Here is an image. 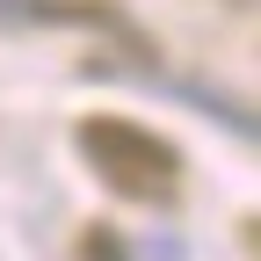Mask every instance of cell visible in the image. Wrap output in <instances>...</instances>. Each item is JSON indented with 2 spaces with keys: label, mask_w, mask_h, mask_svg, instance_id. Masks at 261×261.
Returning <instances> with one entry per match:
<instances>
[{
  "label": "cell",
  "mask_w": 261,
  "mask_h": 261,
  "mask_svg": "<svg viewBox=\"0 0 261 261\" xmlns=\"http://www.w3.org/2000/svg\"><path fill=\"white\" fill-rule=\"evenodd\" d=\"M80 261H130V254H123L116 232H87V240H80Z\"/></svg>",
  "instance_id": "7a4b0ae2"
},
{
  "label": "cell",
  "mask_w": 261,
  "mask_h": 261,
  "mask_svg": "<svg viewBox=\"0 0 261 261\" xmlns=\"http://www.w3.org/2000/svg\"><path fill=\"white\" fill-rule=\"evenodd\" d=\"M80 152H87V167L116 196H130V203H167L181 189V152L160 138V130L130 123V116H87L80 123Z\"/></svg>",
  "instance_id": "6da1fadb"
},
{
  "label": "cell",
  "mask_w": 261,
  "mask_h": 261,
  "mask_svg": "<svg viewBox=\"0 0 261 261\" xmlns=\"http://www.w3.org/2000/svg\"><path fill=\"white\" fill-rule=\"evenodd\" d=\"M232 8H254V0H232Z\"/></svg>",
  "instance_id": "3957f363"
}]
</instances>
